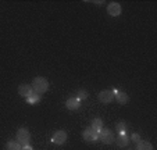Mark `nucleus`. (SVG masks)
Listing matches in <instances>:
<instances>
[{
  "label": "nucleus",
  "instance_id": "f257e3e1",
  "mask_svg": "<svg viewBox=\"0 0 157 150\" xmlns=\"http://www.w3.org/2000/svg\"><path fill=\"white\" fill-rule=\"evenodd\" d=\"M31 86H32V89H33L35 93L42 94L49 89V82H48V79L43 78V77H36V78H33L32 85Z\"/></svg>",
  "mask_w": 157,
  "mask_h": 150
},
{
  "label": "nucleus",
  "instance_id": "f03ea898",
  "mask_svg": "<svg viewBox=\"0 0 157 150\" xmlns=\"http://www.w3.org/2000/svg\"><path fill=\"white\" fill-rule=\"evenodd\" d=\"M15 138H17V142L21 144V146H27V144H29V142H31V133L27 128H20V129L17 131Z\"/></svg>",
  "mask_w": 157,
  "mask_h": 150
},
{
  "label": "nucleus",
  "instance_id": "7ed1b4c3",
  "mask_svg": "<svg viewBox=\"0 0 157 150\" xmlns=\"http://www.w3.org/2000/svg\"><path fill=\"white\" fill-rule=\"evenodd\" d=\"M99 139H100L104 144H111L116 138H114L113 132H111L110 129H107V128H101V129L99 131Z\"/></svg>",
  "mask_w": 157,
  "mask_h": 150
},
{
  "label": "nucleus",
  "instance_id": "20e7f679",
  "mask_svg": "<svg viewBox=\"0 0 157 150\" xmlns=\"http://www.w3.org/2000/svg\"><path fill=\"white\" fill-rule=\"evenodd\" d=\"M82 138H83V140H86V142H95L99 139V131L93 129L92 127L86 128L82 132Z\"/></svg>",
  "mask_w": 157,
  "mask_h": 150
},
{
  "label": "nucleus",
  "instance_id": "39448f33",
  "mask_svg": "<svg viewBox=\"0 0 157 150\" xmlns=\"http://www.w3.org/2000/svg\"><path fill=\"white\" fill-rule=\"evenodd\" d=\"M122 9H121V4L117 3V2H111V3H109V6H107V13H109V15H111V17H118L120 14H121Z\"/></svg>",
  "mask_w": 157,
  "mask_h": 150
},
{
  "label": "nucleus",
  "instance_id": "423d86ee",
  "mask_svg": "<svg viewBox=\"0 0 157 150\" xmlns=\"http://www.w3.org/2000/svg\"><path fill=\"white\" fill-rule=\"evenodd\" d=\"M99 100H100L101 103H104V104L111 103V102L114 100L113 90H101L100 93H99Z\"/></svg>",
  "mask_w": 157,
  "mask_h": 150
},
{
  "label": "nucleus",
  "instance_id": "0eeeda50",
  "mask_svg": "<svg viewBox=\"0 0 157 150\" xmlns=\"http://www.w3.org/2000/svg\"><path fill=\"white\" fill-rule=\"evenodd\" d=\"M52 142L56 144H64L67 142V132L65 131H57L53 136H52Z\"/></svg>",
  "mask_w": 157,
  "mask_h": 150
},
{
  "label": "nucleus",
  "instance_id": "6e6552de",
  "mask_svg": "<svg viewBox=\"0 0 157 150\" xmlns=\"http://www.w3.org/2000/svg\"><path fill=\"white\" fill-rule=\"evenodd\" d=\"M33 93V89H32V86L31 85H27V83H21L20 86H18V94L20 96H22V97H29L31 94Z\"/></svg>",
  "mask_w": 157,
  "mask_h": 150
},
{
  "label": "nucleus",
  "instance_id": "1a4fd4ad",
  "mask_svg": "<svg viewBox=\"0 0 157 150\" xmlns=\"http://www.w3.org/2000/svg\"><path fill=\"white\" fill-rule=\"evenodd\" d=\"M113 93H114V99H116L120 104H127L128 102H129V96H128L127 93H124V92L113 90Z\"/></svg>",
  "mask_w": 157,
  "mask_h": 150
},
{
  "label": "nucleus",
  "instance_id": "9d476101",
  "mask_svg": "<svg viewBox=\"0 0 157 150\" xmlns=\"http://www.w3.org/2000/svg\"><path fill=\"white\" fill-rule=\"evenodd\" d=\"M65 106L68 110H78L81 106V100L78 97H70L67 102H65Z\"/></svg>",
  "mask_w": 157,
  "mask_h": 150
},
{
  "label": "nucleus",
  "instance_id": "9b49d317",
  "mask_svg": "<svg viewBox=\"0 0 157 150\" xmlns=\"http://www.w3.org/2000/svg\"><path fill=\"white\" fill-rule=\"evenodd\" d=\"M114 142H116L120 147H124L129 143V136H128L127 133H118V138L114 139Z\"/></svg>",
  "mask_w": 157,
  "mask_h": 150
},
{
  "label": "nucleus",
  "instance_id": "f8f14e48",
  "mask_svg": "<svg viewBox=\"0 0 157 150\" xmlns=\"http://www.w3.org/2000/svg\"><path fill=\"white\" fill-rule=\"evenodd\" d=\"M136 150H153V144L147 140H140L136 146Z\"/></svg>",
  "mask_w": 157,
  "mask_h": 150
},
{
  "label": "nucleus",
  "instance_id": "ddd939ff",
  "mask_svg": "<svg viewBox=\"0 0 157 150\" xmlns=\"http://www.w3.org/2000/svg\"><path fill=\"white\" fill-rule=\"evenodd\" d=\"M21 144L18 143L17 140H10V142H7V144H6V150H21Z\"/></svg>",
  "mask_w": 157,
  "mask_h": 150
},
{
  "label": "nucleus",
  "instance_id": "4468645a",
  "mask_svg": "<svg viewBox=\"0 0 157 150\" xmlns=\"http://www.w3.org/2000/svg\"><path fill=\"white\" fill-rule=\"evenodd\" d=\"M92 128L96 131H100L103 128V121L100 118H93L92 120Z\"/></svg>",
  "mask_w": 157,
  "mask_h": 150
},
{
  "label": "nucleus",
  "instance_id": "2eb2a0df",
  "mask_svg": "<svg viewBox=\"0 0 157 150\" xmlns=\"http://www.w3.org/2000/svg\"><path fill=\"white\" fill-rule=\"evenodd\" d=\"M39 100H40V94H38V93H35L33 92L32 94H31L29 97H27V102L28 103H31V104H35V103H39Z\"/></svg>",
  "mask_w": 157,
  "mask_h": 150
},
{
  "label": "nucleus",
  "instance_id": "dca6fc26",
  "mask_svg": "<svg viewBox=\"0 0 157 150\" xmlns=\"http://www.w3.org/2000/svg\"><path fill=\"white\" fill-rule=\"evenodd\" d=\"M116 129L118 131V133H125V131H127V124H125L124 121H120V122L116 124Z\"/></svg>",
  "mask_w": 157,
  "mask_h": 150
},
{
  "label": "nucleus",
  "instance_id": "f3484780",
  "mask_svg": "<svg viewBox=\"0 0 157 150\" xmlns=\"http://www.w3.org/2000/svg\"><path fill=\"white\" fill-rule=\"evenodd\" d=\"M129 139H131V140H133L135 143H139V142H140V136H139V133H133V135L131 136Z\"/></svg>",
  "mask_w": 157,
  "mask_h": 150
},
{
  "label": "nucleus",
  "instance_id": "a211bd4d",
  "mask_svg": "<svg viewBox=\"0 0 157 150\" xmlns=\"http://www.w3.org/2000/svg\"><path fill=\"white\" fill-rule=\"evenodd\" d=\"M86 97H88V93H86L85 90H79L78 92V99H86Z\"/></svg>",
  "mask_w": 157,
  "mask_h": 150
},
{
  "label": "nucleus",
  "instance_id": "6ab92c4d",
  "mask_svg": "<svg viewBox=\"0 0 157 150\" xmlns=\"http://www.w3.org/2000/svg\"><path fill=\"white\" fill-rule=\"evenodd\" d=\"M21 150H33V147L29 146V144H27V146H22V147H21Z\"/></svg>",
  "mask_w": 157,
  "mask_h": 150
}]
</instances>
